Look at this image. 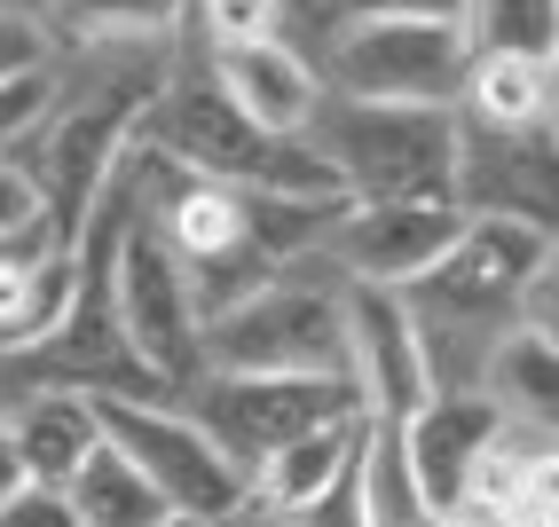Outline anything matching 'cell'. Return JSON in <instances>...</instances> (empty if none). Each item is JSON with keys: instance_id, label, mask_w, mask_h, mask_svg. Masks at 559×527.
<instances>
[{"instance_id": "obj_1", "label": "cell", "mask_w": 559, "mask_h": 527, "mask_svg": "<svg viewBox=\"0 0 559 527\" xmlns=\"http://www.w3.org/2000/svg\"><path fill=\"white\" fill-rule=\"evenodd\" d=\"M340 213H347L340 197L308 205V197L229 190V181H198V173L166 166L158 149H142V229L181 268L198 331L213 315L245 308L252 291H269L276 276H292V260H316Z\"/></svg>"}, {"instance_id": "obj_2", "label": "cell", "mask_w": 559, "mask_h": 527, "mask_svg": "<svg viewBox=\"0 0 559 527\" xmlns=\"http://www.w3.org/2000/svg\"><path fill=\"white\" fill-rule=\"evenodd\" d=\"M347 205H457V110L331 103L308 134Z\"/></svg>"}, {"instance_id": "obj_3", "label": "cell", "mask_w": 559, "mask_h": 527, "mask_svg": "<svg viewBox=\"0 0 559 527\" xmlns=\"http://www.w3.org/2000/svg\"><path fill=\"white\" fill-rule=\"evenodd\" d=\"M465 87V9H362L323 56L331 103L457 110Z\"/></svg>"}, {"instance_id": "obj_4", "label": "cell", "mask_w": 559, "mask_h": 527, "mask_svg": "<svg viewBox=\"0 0 559 527\" xmlns=\"http://www.w3.org/2000/svg\"><path fill=\"white\" fill-rule=\"evenodd\" d=\"M198 379H347V315L331 284L276 276L198 331Z\"/></svg>"}, {"instance_id": "obj_5", "label": "cell", "mask_w": 559, "mask_h": 527, "mask_svg": "<svg viewBox=\"0 0 559 527\" xmlns=\"http://www.w3.org/2000/svg\"><path fill=\"white\" fill-rule=\"evenodd\" d=\"M174 409L190 418L237 480H252L284 441H300L331 418H355V386L347 379H190L174 394Z\"/></svg>"}, {"instance_id": "obj_6", "label": "cell", "mask_w": 559, "mask_h": 527, "mask_svg": "<svg viewBox=\"0 0 559 527\" xmlns=\"http://www.w3.org/2000/svg\"><path fill=\"white\" fill-rule=\"evenodd\" d=\"M95 426L142 480H151L166 519H198V527L245 519V480L229 472V457H221L174 402H95Z\"/></svg>"}, {"instance_id": "obj_7", "label": "cell", "mask_w": 559, "mask_h": 527, "mask_svg": "<svg viewBox=\"0 0 559 527\" xmlns=\"http://www.w3.org/2000/svg\"><path fill=\"white\" fill-rule=\"evenodd\" d=\"M110 315H119V338L134 347V362L166 386V402L198 379V315H190V291H181V268L158 252V237L142 229V213H134L119 260H110Z\"/></svg>"}, {"instance_id": "obj_8", "label": "cell", "mask_w": 559, "mask_h": 527, "mask_svg": "<svg viewBox=\"0 0 559 527\" xmlns=\"http://www.w3.org/2000/svg\"><path fill=\"white\" fill-rule=\"evenodd\" d=\"M457 229H465L457 205H347L331 220L316 260H331L340 284H355V291H394L402 299L450 260Z\"/></svg>"}, {"instance_id": "obj_9", "label": "cell", "mask_w": 559, "mask_h": 527, "mask_svg": "<svg viewBox=\"0 0 559 527\" xmlns=\"http://www.w3.org/2000/svg\"><path fill=\"white\" fill-rule=\"evenodd\" d=\"M340 315H347V386L362 402L370 426H402L433 402V370L418 347V323L394 291H355L340 284Z\"/></svg>"}, {"instance_id": "obj_10", "label": "cell", "mask_w": 559, "mask_h": 527, "mask_svg": "<svg viewBox=\"0 0 559 527\" xmlns=\"http://www.w3.org/2000/svg\"><path fill=\"white\" fill-rule=\"evenodd\" d=\"M198 71L213 80V95L229 103L252 134H269V142H308L316 119H323V71L300 48H284V32H276V40H260V48L198 56Z\"/></svg>"}, {"instance_id": "obj_11", "label": "cell", "mask_w": 559, "mask_h": 527, "mask_svg": "<svg viewBox=\"0 0 559 527\" xmlns=\"http://www.w3.org/2000/svg\"><path fill=\"white\" fill-rule=\"evenodd\" d=\"M497 426H504V418H497L480 394H433L418 418L386 426V433L402 441V465H409V480H418V496H426L433 519L465 512V480H473V465H480V448L497 441Z\"/></svg>"}, {"instance_id": "obj_12", "label": "cell", "mask_w": 559, "mask_h": 527, "mask_svg": "<svg viewBox=\"0 0 559 527\" xmlns=\"http://www.w3.org/2000/svg\"><path fill=\"white\" fill-rule=\"evenodd\" d=\"M457 213L551 229V134H489L457 119Z\"/></svg>"}, {"instance_id": "obj_13", "label": "cell", "mask_w": 559, "mask_h": 527, "mask_svg": "<svg viewBox=\"0 0 559 527\" xmlns=\"http://www.w3.org/2000/svg\"><path fill=\"white\" fill-rule=\"evenodd\" d=\"M559 110V56H512V48H465L457 119L489 134H551Z\"/></svg>"}, {"instance_id": "obj_14", "label": "cell", "mask_w": 559, "mask_h": 527, "mask_svg": "<svg viewBox=\"0 0 559 527\" xmlns=\"http://www.w3.org/2000/svg\"><path fill=\"white\" fill-rule=\"evenodd\" d=\"M362 441H370V418L355 409V418H331V426H316V433H300V441H284L269 465H260L252 480H245V512H269V519H300L331 480H340L355 457H362Z\"/></svg>"}, {"instance_id": "obj_15", "label": "cell", "mask_w": 559, "mask_h": 527, "mask_svg": "<svg viewBox=\"0 0 559 527\" xmlns=\"http://www.w3.org/2000/svg\"><path fill=\"white\" fill-rule=\"evenodd\" d=\"M0 433H9L24 480L56 488V496H63V480L87 465V448L103 441L95 402H80V394H16V402H0Z\"/></svg>"}, {"instance_id": "obj_16", "label": "cell", "mask_w": 559, "mask_h": 527, "mask_svg": "<svg viewBox=\"0 0 559 527\" xmlns=\"http://www.w3.org/2000/svg\"><path fill=\"white\" fill-rule=\"evenodd\" d=\"M480 402L497 409L504 426H536L551 433L559 418V338H536V331H504L489 362H480Z\"/></svg>"}, {"instance_id": "obj_17", "label": "cell", "mask_w": 559, "mask_h": 527, "mask_svg": "<svg viewBox=\"0 0 559 527\" xmlns=\"http://www.w3.org/2000/svg\"><path fill=\"white\" fill-rule=\"evenodd\" d=\"M63 512H71V527H158L166 519V504L151 496V480H142L110 441H95L87 465L63 480Z\"/></svg>"}, {"instance_id": "obj_18", "label": "cell", "mask_w": 559, "mask_h": 527, "mask_svg": "<svg viewBox=\"0 0 559 527\" xmlns=\"http://www.w3.org/2000/svg\"><path fill=\"white\" fill-rule=\"evenodd\" d=\"M355 496H362V519L370 527H426V496H418V480H409L402 465V441L386 426H370L362 441V465H355Z\"/></svg>"}, {"instance_id": "obj_19", "label": "cell", "mask_w": 559, "mask_h": 527, "mask_svg": "<svg viewBox=\"0 0 559 527\" xmlns=\"http://www.w3.org/2000/svg\"><path fill=\"white\" fill-rule=\"evenodd\" d=\"M465 48H512V56H559V16L536 0L504 9H465Z\"/></svg>"}, {"instance_id": "obj_20", "label": "cell", "mask_w": 559, "mask_h": 527, "mask_svg": "<svg viewBox=\"0 0 559 527\" xmlns=\"http://www.w3.org/2000/svg\"><path fill=\"white\" fill-rule=\"evenodd\" d=\"M48 71H56V40H48V16H32V9H0V87L48 80Z\"/></svg>"}, {"instance_id": "obj_21", "label": "cell", "mask_w": 559, "mask_h": 527, "mask_svg": "<svg viewBox=\"0 0 559 527\" xmlns=\"http://www.w3.org/2000/svg\"><path fill=\"white\" fill-rule=\"evenodd\" d=\"M48 103H56V71L48 80H24V87H0V158H16V142L48 119Z\"/></svg>"}, {"instance_id": "obj_22", "label": "cell", "mask_w": 559, "mask_h": 527, "mask_svg": "<svg viewBox=\"0 0 559 527\" xmlns=\"http://www.w3.org/2000/svg\"><path fill=\"white\" fill-rule=\"evenodd\" d=\"M32 229H48V220H40V197H32V181L0 158V244H16V237H32Z\"/></svg>"}, {"instance_id": "obj_23", "label": "cell", "mask_w": 559, "mask_h": 527, "mask_svg": "<svg viewBox=\"0 0 559 527\" xmlns=\"http://www.w3.org/2000/svg\"><path fill=\"white\" fill-rule=\"evenodd\" d=\"M355 465H362V457H355ZM355 465H347L340 480H331L323 496H316L300 519H292V527H370V519H362V496H355Z\"/></svg>"}, {"instance_id": "obj_24", "label": "cell", "mask_w": 559, "mask_h": 527, "mask_svg": "<svg viewBox=\"0 0 559 527\" xmlns=\"http://www.w3.org/2000/svg\"><path fill=\"white\" fill-rule=\"evenodd\" d=\"M0 527H71V512L56 488H24L16 504H0Z\"/></svg>"}, {"instance_id": "obj_25", "label": "cell", "mask_w": 559, "mask_h": 527, "mask_svg": "<svg viewBox=\"0 0 559 527\" xmlns=\"http://www.w3.org/2000/svg\"><path fill=\"white\" fill-rule=\"evenodd\" d=\"M24 488H32V480H24V465H16V448H9V433H0V504H16Z\"/></svg>"}, {"instance_id": "obj_26", "label": "cell", "mask_w": 559, "mask_h": 527, "mask_svg": "<svg viewBox=\"0 0 559 527\" xmlns=\"http://www.w3.org/2000/svg\"><path fill=\"white\" fill-rule=\"evenodd\" d=\"M426 527H480V519H457V512H450V519H426Z\"/></svg>"}, {"instance_id": "obj_27", "label": "cell", "mask_w": 559, "mask_h": 527, "mask_svg": "<svg viewBox=\"0 0 559 527\" xmlns=\"http://www.w3.org/2000/svg\"><path fill=\"white\" fill-rule=\"evenodd\" d=\"M158 527H198V519H158Z\"/></svg>"}, {"instance_id": "obj_28", "label": "cell", "mask_w": 559, "mask_h": 527, "mask_svg": "<svg viewBox=\"0 0 559 527\" xmlns=\"http://www.w3.org/2000/svg\"><path fill=\"white\" fill-rule=\"evenodd\" d=\"M221 527H245V519H221Z\"/></svg>"}]
</instances>
